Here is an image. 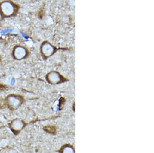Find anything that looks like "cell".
<instances>
[{"instance_id":"1","label":"cell","mask_w":154,"mask_h":153,"mask_svg":"<svg viewBox=\"0 0 154 153\" xmlns=\"http://www.w3.org/2000/svg\"><path fill=\"white\" fill-rule=\"evenodd\" d=\"M20 5L12 1L0 2V14L3 18L14 17L18 14Z\"/></svg>"},{"instance_id":"2","label":"cell","mask_w":154,"mask_h":153,"mask_svg":"<svg viewBox=\"0 0 154 153\" xmlns=\"http://www.w3.org/2000/svg\"><path fill=\"white\" fill-rule=\"evenodd\" d=\"M24 102L22 95L17 94H11L5 99V103L8 107L11 110H16L21 106Z\"/></svg>"},{"instance_id":"3","label":"cell","mask_w":154,"mask_h":153,"mask_svg":"<svg viewBox=\"0 0 154 153\" xmlns=\"http://www.w3.org/2000/svg\"><path fill=\"white\" fill-rule=\"evenodd\" d=\"M29 50L26 46L18 44L14 46L12 51V56L14 59L21 60L27 58L29 55Z\"/></svg>"},{"instance_id":"4","label":"cell","mask_w":154,"mask_h":153,"mask_svg":"<svg viewBox=\"0 0 154 153\" xmlns=\"http://www.w3.org/2000/svg\"><path fill=\"white\" fill-rule=\"evenodd\" d=\"M24 122L20 119H16L12 120L10 124L11 129L14 132H20L24 128Z\"/></svg>"},{"instance_id":"5","label":"cell","mask_w":154,"mask_h":153,"mask_svg":"<svg viewBox=\"0 0 154 153\" xmlns=\"http://www.w3.org/2000/svg\"><path fill=\"white\" fill-rule=\"evenodd\" d=\"M1 61V56H0V62Z\"/></svg>"}]
</instances>
